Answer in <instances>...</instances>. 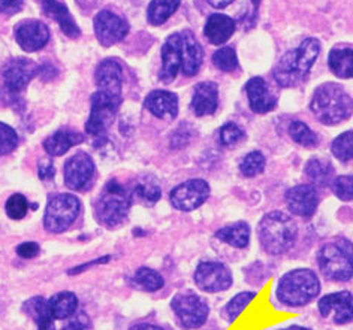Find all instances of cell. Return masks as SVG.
<instances>
[{
  "label": "cell",
  "mask_w": 353,
  "mask_h": 330,
  "mask_svg": "<svg viewBox=\"0 0 353 330\" xmlns=\"http://www.w3.org/2000/svg\"><path fill=\"white\" fill-rule=\"evenodd\" d=\"M305 175L319 187L330 185L332 183L334 169L328 160L325 158H312L305 165Z\"/></svg>",
  "instance_id": "31"
},
{
  "label": "cell",
  "mask_w": 353,
  "mask_h": 330,
  "mask_svg": "<svg viewBox=\"0 0 353 330\" xmlns=\"http://www.w3.org/2000/svg\"><path fill=\"white\" fill-rule=\"evenodd\" d=\"M144 106L157 118L172 120L179 114V97L171 92L154 90L147 94Z\"/></svg>",
  "instance_id": "20"
},
{
  "label": "cell",
  "mask_w": 353,
  "mask_h": 330,
  "mask_svg": "<svg viewBox=\"0 0 353 330\" xmlns=\"http://www.w3.org/2000/svg\"><path fill=\"white\" fill-rule=\"evenodd\" d=\"M94 171L93 158L84 151H79L65 165V183L69 189L84 192L92 185Z\"/></svg>",
  "instance_id": "14"
},
{
  "label": "cell",
  "mask_w": 353,
  "mask_h": 330,
  "mask_svg": "<svg viewBox=\"0 0 353 330\" xmlns=\"http://www.w3.org/2000/svg\"><path fill=\"white\" fill-rule=\"evenodd\" d=\"M213 63L217 69L223 70V72H231V70L238 68V59L236 52L231 47H223L217 50L213 54Z\"/></svg>",
  "instance_id": "38"
},
{
  "label": "cell",
  "mask_w": 353,
  "mask_h": 330,
  "mask_svg": "<svg viewBox=\"0 0 353 330\" xmlns=\"http://www.w3.org/2000/svg\"><path fill=\"white\" fill-rule=\"evenodd\" d=\"M334 194L343 202H352L353 198V180L349 175L335 178L332 181Z\"/></svg>",
  "instance_id": "41"
},
{
  "label": "cell",
  "mask_w": 353,
  "mask_h": 330,
  "mask_svg": "<svg viewBox=\"0 0 353 330\" xmlns=\"http://www.w3.org/2000/svg\"><path fill=\"white\" fill-rule=\"evenodd\" d=\"M92 329V321L88 318L84 312H79L75 317L70 318L66 326L61 330H90Z\"/></svg>",
  "instance_id": "43"
},
{
  "label": "cell",
  "mask_w": 353,
  "mask_h": 330,
  "mask_svg": "<svg viewBox=\"0 0 353 330\" xmlns=\"http://www.w3.org/2000/svg\"><path fill=\"white\" fill-rule=\"evenodd\" d=\"M244 90L247 93L250 102L252 111L258 114H267L276 108L277 97L270 92L267 83L263 81V78L254 76L249 79V83L245 84Z\"/></svg>",
  "instance_id": "19"
},
{
  "label": "cell",
  "mask_w": 353,
  "mask_h": 330,
  "mask_svg": "<svg viewBox=\"0 0 353 330\" xmlns=\"http://www.w3.org/2000/svg\"><path fill=\"white\" fill-rule=\"evenodd\" d=\"M83 141H84V136L81 133L68 130V129L57 130L54 135H51L50 138L46 139V142H43V148H46V151L50 156L57 157V156H63L72 147L81 144Z\"/></svg>",
  "instance_id": "25"
},
{
  "label": "cell",
  "mask_w": 353,
  "mask_h": 330,
  "mask_svg": "<svg viewBox=\"0 0 353 330\" xmlns=\"http://www.w3.org/2000/svg\"><path fill=\"white\" fill-rule=\"evenodd\" d=\"M352 139H353V133L352 130H347L341 133L339 138H335L332 142V154L337 157L340 162H350L352 156H353V148H352Z\"/></svg>",
  "instance_id": "36"
},
{
  "label": "cell",
  "mask_w": 353,
  "mask_h": 330,
  "mask_svg": "<svg viewBox=\"0 0 353 330\" xmlns=\"http://www.w3.org/2000/svg\"><path fill=\"white\" fill-rule=\"evenodd\" d=\"M265 169V157L261 151H252L247 154L240 163V171L244 176H256L263 172Z\"/></svg>",
  "instance_id": "37"
},
{
  "label": "cell",
  "mask_w": 353,
  "mask_h": 330,
  "mask_svg": "<svg viewBox=\"0 0 353 330\" xmlns=\"http://www.w3.org/2000/svg\"><path fill=\"white\" fill-rule=\"evenodd\" d=\"M19 145V136L15 130L5 123H0V156L10 154Z\"/></svg>",
  "instance_id": "40"
},
{
  "label": "cell",
  "mask_w": 353,
  "mask_h": 330,
  "mask_svg": "<svg viewBox=\"0 0 353 330\" xmlns=\"http://www.w3.org/2000/svg\"><path fill=\"white\" fill-rule=\"evenodd\" d=\"M94 79L98 92L92 97V111L85 123V132L92 136H102L111 127L123 101V69L117 60L107 59L96 69Z\"/></svg>",
  "instance_id": "1"
},
{
  "label": "cell",
  "mask_w": 353,
  "mask_h": 330,
  "mask_svg": "<svg viewBox=\"0 0 353 330\" xmlns=\"http://www.w3.org/2000/svg\"><path fill=\"white\" fill-rule=\"evenodd\" d=\"M321 52V43L314 38L303 41L296 50L286 52L274 68V79L280 87H296L303 84Z\"/></svg>",
  "instance_id": "2"
},
{
  "label": "cell",
  "mask_w": 353,
  "mask_h": 330,
  "mask_svg": "<svg viewBox=\"0 0 353 330\" xmlns=\"http://www.w3.org/2000/svg\"><path fill=\"white\" fill-rule=\"evenodd\" d=\"M235 28V21L231 17L223 14H213L208 17L204 33L213 45H222V43L231 39Z\"/></svg>",
  "instance_id": "23"
},
{
  "label": "cell",
  "mask_w": 353,
  "mask_h": 330,
  "mask_svg": "<svg viewBox=\"0 0 353 330\" xmlns=\"http://www.w3.org/2000/svg\"><path fill=\"white\" fill-rule=\"evenodd\" d=\"M17 254L21 258H34L39 254V245L37 243H24L17 247Z\"/></svg>",
  "instance_id": "45"
},
{
  "label": "cell",
  "mask_w": 353,
  "mask_h": 330,
  "mask_svg": "<svg viewBox=\"0 0 353 330\" xmlns=\"http://www.w3.org/2000/svg\"><path fill=\"white\" fill-rule=\"evenodd\" d=\"M51 316L54 320H66L75 314L78 308V298L70 291L57 293L48 300Z\"/></svg>",
  "instance_id": "30"
},
{
  "label": "cell",
  "mask_w": 353,
  "mask_h": 330,
  "mask_svg": "<svg viewBox=\"0 0 353 330\" xmlns=\"http://www.w3.org/2000/svg\"><path fill=\"white\" fill-rule=\"evenodd\" d=\"M181 34V70L186 76H195L202 65V48L190 30Z\"/></svg>",
  "instance_id": "22"
},
{
  "label": "cell",
  "mask_w": 353,
  "mask_h": 330,
  "mask_svg": "<svg viewBox=\"0 0 353 330\" xmlns=\"http://www.w3.org/2000/svg\"><path fill=\"white\" fill-rule=\"evenodd\" d=\"M210 196V185L204 180H190L176 185L170 194L172 207L179 211L199 208Z\"/></svg>",
  "instance_id": "12"
},
{
  "label": "cell",
  "mask_w": 353,
  "mask_h": 330,
  "mask_svg": "<svg viewBox=\"0 0 353 330\" xmlns=\"http://www.w3.org/2000/svg\"><path fill=\"white\" fill-rule=\"evenodd\" d=\"M317 262L326 280L349 281L352 278V244L346 239L330 243L321 248Z\"/></svg>",
  "instance_id": "7"
},
{
  "label": "cell",
  "mask_w": 353,
  "mask_h": 330,
  "mask_svg": "<svg viewBox=\"0 0 353 330\" xmlns=\"http://www.w3.org/2000/svg\"><path fill=\"white\" fill-rule=\"evenodd\" d=\"M171 309L184 329L204 326L210 314L207 302L193 293L176 294L171 300Z\"/></svg>",
  "instance_id": "9"
},
{
  "label": "cell",
  "mask_w": 353,
  "mask_h": 330,
  "mask_svg": "<svg viewBox=\"0 0 353 330\" xmlns=\"http://www.w3.org/2000/svg\"><path fill=\"white\" fill-rule=\"evenodd\" d=\"M310 108L317 121L334 126L352 114V97L343 85L325 83L314 90Z\"/></svg>",
  "instance_id": "3"
},
{
  "label": "cell",
  "mask_w": 353,
  "mask_h": 330,
  "mask_svg": "<svg viewBox=\"0 0 353 330\" xmlns=\"http://www.w3.org/2000/svg\"><path fill=\"white\" fill-rule=\"evenodd\" d=\"M24 0H0V14L14 15L21 11Z\"/></svg>",
  "instance_id": "44"
},
{
  "label": "cell",
  "mask_w": 353,
  "mask_h": 330,
  "mask_svg": "<svg viewBox=\"0 0 353 330\" xmlns=\"http://www.w3.org/2000/svg\"><path fill=\"white\" fill-rule=\"evenodd\" d=\"M321 291L317 275L310 269H295L281 276L277 285V298L286 307H304Z\"/></svg>",
  "instance_id": "5"
},
{
  "label": "cell",
  "mask_w": 353,
  "mask_h": 330,
  "mask_svg": "<svg viewBox=\"0 0 353 330\" xmlns=\"http://www.w3.org/2000/svg\"><path fill=\"white\" fill-rule=\"evenodd\" d=\"M283 330H310V329L303 327V326H290V327H286V329H283Z\"/></svg>",
  "instance_id": "50"
},
{
  "label": "cell",
  "mask_w": 353,
  "mask_h": 330,
  "mask_svg": "<svg viewBox=\"0 0 353 330\" xmlns=\"http://www.w3.org/2000/svg\"><path fill=\"white\" fill-rule=\"evenodd\" d=\"M298 238V226L290 216L272 211L259 223V240L265 251L280 256L294 248Z\"/></svg>",
  "instance_id": "4"
},
{
  "label": "cell",
  "mask_w": 353,
  "mask_h": 330,
  "mask_svg": "<svg viewBox=\"0 0 353 330\" xmlns=\"http://www.w3.org/2000/svg\"><path fill=\"white\" fill-rule=\"evenodd\" d=\"M23 309L34 320V323L38 324V330H56L54 321H52L54 318L51 316L48 300L41 296H34L28 302H24Z\"/></svg>",
  "instance_id": "28"
},
{
  "label": "cell",
  "mask_w": 353,
  "mask_h": 330,
  "mask_svg": "<svg viewBox=\"0 0 353 330\" xmlns=\"http://www.w3.org/2000/svg\"><path fill=\"white\" fill-rule=\"evenodd\" d=\"M132 200H137L138 203L148 205L152 207L159 199H161L162 192H161V185L156 183L154 178L152 176H141L132 185V189L129 190Z\"/></svg>",
  "instance_id": "26"
},
{
  "label": "cell",
  "mask_w": 353,
  "mask_h": 330,
  "mask_svg": "<svg viewBox=\"0 0 353 330\" xmlns=\"http://www.w3.org/2000/svg\"><path fill=\"white\" fill-rule=\"evenodd\" d=\"M39 66L29 59L17 57L6 61L2 69V78L6 92L10 94H20L32 79L39 74Z\"/></svg>",
  "instance_id": "10"
},
{
  "label": "cell",
  "mask_w": 353,
  "mask_h": 330,
  "mask_svg": "<svg viewBox=\"0 0 353 330\" xmlns=\"http://www.w3.org/2000/svg\"><path fill=\"white\" fill-rule=\"evenodd\" d=\"M286 202L289 211L295 216L310 218L319 205V196L313 185L303 184L288 190Z\"/></svg>",
  "instance_id": "16"
},
{
  "label": "cell",
  "mask_w": 353,
  "mask_h": 330,
  "mask_svg": "<svg viewBox=\"0 0 353 330\" xmlns=\"http://www.w3.org/2000/svg\"><path fill=\"white\" fill-rule=\"evenodd\" d=\"M130 330H163L162 327L154 326V324H137L132 327Z\"/></svg>",
  "instance_id": "49"
},
{
  "label": "cell",
  "mask_w": 353,
  "mask_h": 330,
  "mask_svg": "<svg viewBox=\"0 0 353 330\" xmlns=\"http://www.w3.org/2000/svg\"><path fill=\"white\" fill-rule=\"evenodd\" d=\"M353 52L352 47L341 45L334 47L328 56V66L334 75L339 78L349 79L353 75Z\"/></svg>",
  "instance_id": "27"
},
{
  "label": "cell",
  "mask_w": 353,
  "mask_h": 330,
  "mask_svg": "<svg viewBox=\"0 0 353 330\" xmlns=\"http://www.w3.org/2000/svg\"><path fill=\"white\" fill-rule=\"evenodd\" d=\"M207 2L213 8H216V10H223L228 5H231L234 0H207Z\"/></svg>",
  "instance_id": "48"
},
{
  "label": "cell",
  "mask_w": 353,
  "mask_h": 330,
  "mask_svg": "<svg viewBox=\"0 0 353 330\" xmlns=\"http://www.w3.org/2000/svg\"><path fill=\"white\" fill-rule=\"evenodd\" d=\"M180 6V0H152L147 10V20L153 25L163 24Z\"/></svg>",
  "instance_id": "32"
},
{
  "label": "cell",
  "mask_w": 353,
  "mask_h": 330,
  "mask_svg": "<svg viewBox=\"0 0 353 330\" xmlns=\"http://www.w3.org/2000/svg\"><path fill=\"white\" fill-rule=\"evenodd\" d=\"M42 10L47 17L59 23L60 29L63 30L66 37L78 38L81 34V30H79L72 15H70L68 8L63 3L57 2V0H42Z\"/></svg>",
  "instance_id": "24"
},
{
  "label": "cell",
  "mask_w": 353,
  "mask_h": 330,
  "mask_svg": "<svg viewBox=\"0 0 353 330\" xmlns=\"http://www.w3.org/2000/svg\"><path fill=\"white\" fill-rule=\"evenodd\" d=\"M38 174H39L41 180H43V181L51 180V178L54 176V174H56V169H54V166H52V163L50 162V160L46 158V160H42V162L39 163Z\"/></svg>",
  "instance_id": "46"
},
{
  "label": "cell",
  "mask_w": 353,
  "mask_h": 330,
  "mask_svg": "<svg viewBox=\"0 0 353 330\" xmlns=\"http://www.w3.org/2000/svg\"><path fill=\"white\" fill-rule=\"evenodd\" d=\"M94 33L102 47H111L120 42L129 32L128 21L119 14L103 10L94 17Z\"/></svg>",
  "instance_id": "11"
},
{
  "label": "cell",
  "mask_w": 353,
  "mask_h": 330,
  "mask_svg": "<svg viewBox=\"0 0 353 330\" xmlns=\"http://www.w3.org/2000/svg\"><path fill=\"white\" fill-rule=\"evenodd\" d=\"M6 214L8 217L12 220H21L26 217V214L29 211V202L23 194H12L6 202Z\"/></svg>",
  "instance_id": "39"
},
{
  "label": "cell",
  "mask_w": 353,
  "mask_h": 330,
  "mask_svg": "<svg viewBox=\"0 0 353 330\" xmlns=\"http://www.w3.org/2000/svg\"><path fill=\"white\" fill-rule=\"evenodd\" d=\"M219 105V87L213 81L196 84L192 97V110L198 117L214 114Z\"/></svg>",
  "instance_id": "21"
},
{
  "label": "cell",
  "mask_w": 353,
  "mask_h": 330,
  "mask_svg": "<svg viewBox=\"0 0 353 330\" xmlns=\"http://www.w3.org/2000/svg\"><path fill=\"white\" fill-rule=\"evenodd\" d=\"M195 282L202 291H225L232 285V274L222 263L202 262L195 271Z\"/></svg>",
  "instance_id": "13"
},
{
  "label": "cell",
  "mask_w": 353,
  "mask_h": 330,
  "mask_svg": "<svg viewBox=\"0 0 353 330\" xmlns=\"http://www.w3.org/2000/svg\"><path fill=\"white\" fill-rule=\"evenodd\" d=\"M132 284L139 290L157 291L163 287L165 280L161 274L150 269V267H141V269L135 272L134 278H132Z\"/></svg>",
  "instance_id": "33"
},
{
  "label": "cell",
  "mask_w": 353,
  "mask_h": 330,
  "mask_svg": "<svg viewBox=\"0 0 353 330\" xmlns=\"http://www.w3.org/2000/svg\"><path fill=\"white\" fill-rule=\"evenodd\" d=\"M252 2H253V5H254V8H258L259 6V3L262 2V0H252Z\"/></svg>",
  "instance_id": "51"
},
{
  "label": "cell",
  "mask_w": 353,
  "mask_h": 330,
  "mask_svg": "<svg viewBox=\"0 0 353 330\" xmlns=\"http://www.w3.org/2000/svg\"><path fill=\"white\" fill-rule=\"evenodd\" d=\"M181 69V34L172 33L162 47V69L159 79L171 84Z\"/></svg>",
  "instance_id": "18"
},
{
  "label": "cell",
  "mask_w": 353,
  "mask_h": 330,
  "mask_svg": "<svg viewBox=\"0 0 353 330\" xmlns=\"http://www.w3.org/2000/svg\"><path fill=\"white\" fill-rule=\"evenodd\" d=\"M256 296L254 293L252 291H244V293H240L236 294V296L228 302V305L225 307V311H223V316L226 318L228 323H232V321L236 320V317L241 314V312L247 308V305L253 300V298Z\"/></svg>",
  "instance_id": "35"
},
{
  "label": "cell",
  "mask_w": 353,
  "mask_h": 330,
  "mask_svg": "<svg viewBox=\"0 0 353 330\" xmlns=\"http://www.w3.org/2000/svg\"><path fill=\"white\" fill-rule=\"evenodd\" d=\"M289 135L296 144L312 148L317 145V135L303 121H294L289 126Z\"/></svg>",
  "instance_id": "34"
},
{
  "label": "cell",
  "mask_w": 353,
  "mask_h": 330,
  "mask_svg": "<svg viewBox=\"0 0 353 330\" xmlns=\"http://www.w3.org/2000/svg\"><path fill=\"white\" fill-rule=\"evenodd\" d=\"M108 260H111L110 256H105V257H102V258H96V260H92L90 263H85V265H81V266H78V267H74V269L69 271V274H70V275H77V274H79V272H83V271L88 269V267H92V266H94V265L107 263Z\"/></svg>",
  "instance_id": "47"
},
{
  "label": "cell",
  "mask_w": 353,
  "mask_h": 330,
  "mask_svg": "<svg viewBox=\"0 0 353 330\" xmlns=\"http://www.w3.org/2000/svg\"><path fill=\"white\" fill-rule=\"evenodd\" d=\"M17 43L28 52L38 51L50 41V30L43 23L37 20L21 21L15 28Z\"/></svg>",
  "instance_id": "17"
},
{
  "label": "cell",
  "mask_w": 353,
  "mask_h": 330,
  "mask_svg": "<svg viewBox=\"0 0 353 330\" xmlns=\"http://www.w3.org/2000/svg\"><path fill=\"white\" fill-rule=\"evenodd\" d=\"M216 238L231 247L245 248L250 243V227L243 221L234 223V225L220 229L216 234Z\"/></svg>",
  "instance_id": "29"
},
{
  "label": "cell",
  "mask_w": 353,
  "mask_h": 330,
  "mask_svg": "<svg viewBox=\"0 0 353 330\" xmlns=\"http://www.w3.org/2000/svg\"><path fill=\"white\" fill-rule=\"evenodd\" d=\"M132 205L129 190L117 180H111L103 187L96 203V216L105 227L114 229L125 223Z\"/></svg>",
  "instance_id": "6"
},
{
  "label": "cell",
  "mask_w": 353,
  "mask_h": 330,
  "mask_svg": "<svg viewBox=\"0 0 353 330\" xmlns=\"http://www.w3.org/2000/svg\"><path fill=\"white\" fill-rule=\"evenodd\" d=\"M244 138V132L241 127H238L235 123H226L220 129V142L225 147H234Z\"/></svg>",
  "instance_id": "42"
},
{
  "label": "cell",
  "mask_w": 353,
  "mask_h": 330,
  "mask_svg": "<svg viewBox=\"0 0 353 330\" xmlns=\"http://www.w3.org/2000/svg\"><path fill=\"white\" fill-rule=\"evenodd\" d=\"M319 312L325 320H331L335 324L350 323L353 318L352 293L340 291L322 298L319 302Z\"/></svg>",
  "instance_id": "15"
},
{
  "label": "cell",
  "mask_w": 353,
  "mask_h": 330,
  "mask_svg": "<svg viewBox=\"0 0 353 330\" xmlns=\"http://www.w3.org/2000/svg\"><path fill=\"white\" fill-rule=\"evenodd\" d=\"M79 211L81 203L74 194L60 193L51 196L43 217V226L51 234H61L77 220Z\"/></svg>",
  "instance_id": "8"
}]
</instances>
